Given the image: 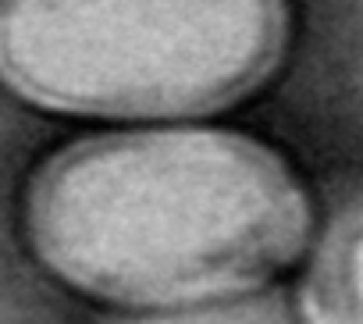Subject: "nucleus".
Listing matches in <instances>:
<instances>
[{"label":"nucleus","mask_w":363,"mask_h":324,"mask_svg":"<svg viewBox=\"0 0 363 324\" xmlns=\"http://www.w3.org/2000/svg\"><path fill=\"white\" fill-rule=\"evenodd\" d=\"M22 221L57 281L128 310L250 296L289 271L313 232L285 160L211 125L75 139L36 168Z\"/></svg>","instance_id":"obj_1"},{"label":"nucleus","mask_w":363,"mask_h":324,"mask_svg":"<svg viewBox=\"0 0 363 324\" xmlns=\"http://www.w3.org/2000/svg\"><path fill=\"white\" fill-rule=\"evenodd\" d=\"M289 0H0V82L75 118L189 121L253 96Z\"/></svg>","instance_id":"obj_2"},{"label":"nucleus","mask_w":363,"mask_h":324,"mask_svg":"<svg viewBox=\"0 0 363 324\" xmlns=\"http://www.w3.org/2000/svg\"><path fill=\"white\" fill-rule=\"evenodd\" d=\"M303 324H363V200L324 228L299 285Z\"/></svg>","instance_id":"obj_3"}]
</instances>
